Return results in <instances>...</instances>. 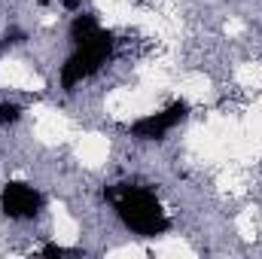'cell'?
<instances>
[{"instance_id":"6da1fadb","label":"cell","mask_w":262,"mask_h":259,"mask_svg":"<svg viewBox=\"0 0 262 259\" xmlns=\"http://www.w3.org/2000/svg\"><path fill=\"white\" fill-rule=\"evenodd\" d=\"M116 220L137 238H156L171 229V210L162 204V198L146 186L122 183L119 189L107 192Z\"/></svg>"},{"instance_id":"7a4b0ae2","label":"cell","mask_w":262,"mask_h":259,"mask_svg":"<svg viewBox=\"0 0 262 259\" xmlns=\"http://www.w3.org/2000/svg\"><path fill=\"white\" fill-rule=\"evenodd\" d=\"M0 213L21 226V223H34L43 213V192L34 183H21V180H9L0 186Z\"/></svg>"}]
</instances>
